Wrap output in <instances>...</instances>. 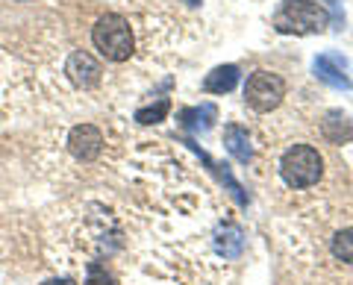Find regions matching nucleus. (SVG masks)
Returning <instances> with one entry per match:
<instances>
[{
    "instance_id": "nucleus-6",
    "label": "nucleus",
    "mask_w": 353,
    "mask_h": 285,
    "mask_svg": "<svg viewBox=\"0 0 353 285\" xmlns=\"http://www.w3.org/2000/svg\"><path fill=\"white\" fill-rule=\"evenodd\" d=\"M312 71L321 83L333 85V89H350V76H347V59L341 53H321L315 62H312Z\"/></svg>"
},
{
    "instance_id": "nucleus-11",
    "label": "nucleus",
    "mask_w": 353,
    "mask_h": 285,
    "mask_svg": "<svg viewBox=\"0 0 353 285\" xmlns=\"http://www.w3.org/2000/svg\"><path fill=\"white\" fill-rule=\"evenodd\" d=\"M218 118V109L212 103H201L194 109H183L180 112V120L185 129H192V133H206L209 127H212V120Z\"/></svg>"
},
{
    "instance_id": "nucleus-9",
    "label": "nucleus",
    "mask_w": 353,
    "mask_h": 285,
    "mask_svg": "<svg viewBox=\"0 0 353 285\" xmlns=\"http://www.w3.org/2000/svg\"><path fill=\"white\" fill-rule=\"evenodd\" d=\"M241 247H245V233H241V226H236V224L218 226V233H215V250H218V256L239 259L241 256Z\"/></svg>"
},
{
    "instance_id": "nucleus-12",
    "label": "nucleus",
    "mask_w": 353,
    "mask_h": 285,
    "mask_svg": "<svg viewBox=\"0 0 353 285\" xmlns=\"http://www.w3.org/2000/svg\"><path fill=\"white\" fill-rule=\"evenodd\" d=\"M321 133L327 141H333V145H341V141H350L353 138V124L345 118V115H339V112H330L324 118V124H321Z\"/></svg>"
},
{
    "instance_id": "nucleus-2",
    "label": "nucleus",
    "mask_w": 353,
    "mask_h": 285,
    "mask_svg": "<svg viewBox=\"0 0 353 285\" xmlns=\"http://www.w3.org/2000/svg\"><path fill=\"white\" fill-rule=\"evenodd\" d=\"M324 173V159L321 153L309 145H294L283 153L280 159V177L285 180V185L292 189H306V185H315Z\"/></svg>"
},
{
    "instance_id": "nucleus-8",
    "label": "nucleus",
    "mask_w": 353,
    "mask_h": 285,
    "mask_svg": "<svg viewBox=\"0 0 353 285\" xmlns=\"http://www.w3.org/2000/svg\"><path fill=\"white\" fill-rule=\"evenodd\" d=\"M224 147L236 162H241V165H248V162L253 159L250 136H248V129L239 127V124H227L224 127Z\"/></svg>"
},
{
    "instance_id": "nucleus-16",
    "label": "nucleus",
    "mask_w": 353,
    "mask_h": 285,
    "mask_svg": "<svg viewBox=\"0 0 353 285\" xmlns=\"http://www.w3.org/2000/svg\"><path fill=\"white\" fill-rule=\"evenodd\" d=\"M41 285H77L71 277H53V279H48V282H41Z\"/></svg>"
},
{
    "instance_id": "nucleus-3",
    "label": "nucleus",
    "mask_w": 353,
    "mask_h": 285,
    "mask_svg": "<svg viewBox=\"0 0 353 285\" xmlns=\"http://www.w3.org/2000/svg\"><path fill=\"white\" fill-rule=\"evenodd\" d=\"M327 12L312 0H285L274 15V30L277 32H294V36H309L321 32L327 27Z\"/></svg>"
},
{
    "instance_id": "nucleus-15",
    "label": "nucleus",
    "mask_w": 353,
    "mask_h": 285,
    "mask_svg": "<svg viewBox=\"0 0 353 285\" xmlns=\"http://www.w3.org/2000/svg\"><path fill=\"white\" fill-rule=\"evenodd\" d=\"M85 285H118V282H115V277H112V273H109L103 265H97V262H92V265H88Z\"/></svg>"
},
{
    "instance_id": "nucleus-17",
    "label": "nucleus",
    "mask_w": 353,
    "mask_h": 285,
    "mask_svg": "<svg viewBox=\"0 0 353 285\" xmlns=\"http://www.w3.org/2000/svg\"><path fill=\"white\" fill-rule=\"evenodd\" d=\"M327 3H336V0H327Z\"/></svg>"
},
{
    "instance_id": "nucleus-13",
    "label": "nucleus",
    "mask_w": 353,
    "mask_h": 285,
    "mask_svg": "<svg viewBox=\"0 0 353 285\" xmlns=\"http://www.w3.org/2000/svg\"><path fill=\"white\" fill-rule=\"evenodd\" d=\"M168 112H171V101L168 97H159L153 106H141L136 112V120L139 124H159V120H165Z\"/></svg>"
},
{
    "instance_id": "nucleus-1",
    "label": "nucleus",
    "mask_w": 353,
    "mask_h": 285,
    "mask_svg": "<svg viewBox=\"0 0 353 285\" xmlns=\"http://www.w3.org/2000/svg\"><path fill=\"white\" fill-rule=\"evenodd\" d=\"M92 41L109 62H127L132 56V48H136L130 21L115 12H106L97 18V24L92 27Z\"/></svg>"
},
{
    "instance_id": "nucleus-7",
    "label": "nucleus",
    "mask_w": 353,
    "mask_h": 285,
    "mask_svg": "<svg viewBox=\"0 0 353 285\" xmlns=\"http://www.w3.org/2000/svg\"><path fill=\"white\" fill-rule=\"evenodd\" d=\"M68 150H71L80 162H92V159H97V153L103 150V136H101V129L92 127V124L74 127V129H71V136H68Z\"/></svg>"
},
{
    "instance_id": "nucleus-5",
    "label": "nucleus",
    "mask_w": 353,
    "mask_h": 285,
    "mask_svg": "<svg viewBox=\"0 0 353 285\" xmlns=\"http://www.w3.org/2000/svg\"><path fill=\"white\" fill-rule=\"evenodd\" d=\"M65 74H68V80L74 85H80V89H94L97 83H101V62H97L92 53H85V50H74L68 62H65Z\"/></svg>"
},
{
    "instance_id": "nucleus-10",
    "label": "nucleus",
    "mask_w": 353,
    "mask_h": 285,
    "mask_svg": "<svg viewBox=\"0 0 353 285\" xmlns=\"http://www.w3.org/2000/svg\"><path fill=\"white\" fill-rule=\"evenodd\" d=\"M239 68L236 65H218V68L212 74H206V80H203V89L209 94H227V92H233L236 85H239Z\"/></svg>"
},
{
    "instance_id": "nucleus-4",
    "label": "nucleus",
    "mask_w": 353,
    "mask_h": 285,
    "mask_svg": "<svg viewBox=\"0 0 353 285\" xmlns=\"http://www.w3.org/2000/svg\"><path fill=\"white\" fill-rule=\"evenodd\" d=\"M285 97V83L280 74H271V71H253L245 83V101L250 109L256 112H271L277 109Z\"/></svg>"
},
{
    "instance_id": "nucleus-14",
    "label": "nucleus",
    "mask_w": 353,
    "mask_h": 285,
    "mask_svg": "<svg viewBox=\"0 0 353 285\" xmlns=\"http://www.w3.org/2000/svg\"><path fill=\"white\" fill-rule=\"evenodd\" d=\"M333 256L339 262H347V265H353V226L336 233V238H333Z\"/></svg>"
}]
</instances>
